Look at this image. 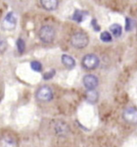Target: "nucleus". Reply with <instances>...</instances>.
Segmentation results:
<instances>
[{
    "label": "nucleus",
    "instance_id": "obj_20",
    "mask_svg": "<svg viewBox=\"0 0 137 147\" xmlns=\"http://www.w3.org/2000/svg\"><path fill=\"white\" fill-rule=\"evenodd\" d=\"M91 25H92V27L94 28V29L95 31H99L100 30V27L99 26V24H98V22H97V20H95V19H94V20H92V21H91Z\"/></svg>",
    "mask_w": 137,
    "mask_h": 147
},
{
    "label": "nucleus",
    "instance_id": "obj_2",
    "mask_svg": "<svg viewBox=\"0 0 137 147\" xmlns=\"http://www.w3.org/2000/svg\"><path fill=\"white\" fill-rule=\"evenodd\" d=\"M89 44V37L88 36L81 32H75L71 37V45L76 49H84Z\"/></svg>",
    "mask_w": 137,
    "mask_h": 147
},
{
    "label": "nucleus",
    "instance_id": "obj_14",
    "mask_svg": "<svg viewBox=\"0 0 137 147\" xmlns=\"http://www.w3.org/2000/svg\"><path fill=\"white\" fill-rule=\"evenodd\" d=\"M100 39L103 42H111L112 40L111 34L109 32H103L100 35Z\"/></svg>",
    "mask_w": 137,
    "mask_h": 147
},
{
    "label": "nucleus",
    "instance_id": "obj_6",
    "mask_svg": "<svg viewBox=\"0 0 137 147\" xmlns=\"http://www.w3.org/2000/svg\"><path fill=\"white\" fill-rule=\"evenodd\" d=\"M17 24V18L14 12H9L4 18L2 27L4 30L11 31L15 28Z\"/></svg>",
    "mask_w": 137,
    "mask_h": 147
},
{
    "label": "nucleus",
    "instance_id": "obj_12",
    "mask_svg": "<svg viewBox=\"0 0 137 147\" xmlns=\"http://www.w3.org/2000/svg\"><path fill=\"white\" fill-rule=\"evenodd\" d=\"M110 31L113 34V36H115L116 37H120L122 35L123 28L119 24H113L112 25L110 26Z\"/></svg>",
    "mask_w": 137,
    "mask_h": 147
},
{
    "label": "nucleus",
    "instance_id": "obj_3",
    "mask_svg": "<svg viewBox=\"0 0 137 147\" xmlns=\"http://www.w3.org/2000/svg\"><path fill=\"white\" fill-rule=\"evenodd\" d=\"M81 63H82L83 67L86 68V69H89V70L94 69L99 66V58L94 54L89 53L83 57Z\"/></svg>",
    "mask_w": 137,
    "mask_h": 147
},
{
    "label": "nucleus",
    "instance_id": "obj_10",
    "mask_svg": "<svg viewBox=\"0 0 137 147\" xmlns=\"http://www.w3.org/2000/svg\"><path fill=\"white\" fill-rule=\"evenodd\" d=\"M0 147H17V144L11 138L5 137L0 139Z\"/></svg>",
    "mask_w": 137,
    "mask_h": 147
},
{
    "label": "nucleus",
    "instance_id": "obj_11",
    "mask_svg": "<svg viewBox=\"0 0 137 147\" xmlns=\"http://www.w3.org/2000/svg\"><path fill=\"white\" fill-rule=\"evenodd\" d=\"M86 100L90 104H95L99 100V93L94 90H88L86 95Z\"/></svg>",
    "mask_w": 137,
    "mask_h": 147
},
{
    "label": "nucleus",
    "instance_id": "obj_1",
    "mask_svg": "<svg viewBox=\"0 0 137 147\" xmlns=\"http://www.w3.org/2000/svg\"><path fill=\"white\" fill-rule=\"evenodd\" d=\"M55 36H56L55 29L49 25H44L39 31V38L44 43H52L55 39Z\"/></svg>",
    "mask_w": 137,
    "mask_h": 147
},
{
    "label": "nucleus",
    "instance_id": "obj_9",
    "mask_svg": "<svg viewBox=\"0 0 137 147\" xmlns=\"http://www.w3.org/2000/svg\"><path fill=\"white\" fill-rule=\"evenodd\" d=\"M61 62L65 67H67L68 69H73L76 65V61L74 60V58L68 54H63L61 56Z\"/></svg>",
    "mask_w": 137,
    "mask_h": 147
},
{
    "label": "nucleus",
    "instance_id": "obj_15",
    "mask_svg": "<svg viewBox=\"0 0 137 147\" xmlns=\"http://www.w3.org/2000/svg\"><path fill=\"white\" fill-rule=\"evenodd\" d=\"M16 46H17V49L19 53H23L25 50V42L24 40L21 38H19L16 41Z\"/></svg>",
    "mask_w": 137,
    "mask_h": 147
},
{
    "label": "nucleus",
    "instance_id": "obj_8",
    "mask_svg": "<svg viewBox=\"0 0 137 147\" xmlns=\"http://www.w3.org/2000/svg\"><path fill=\"white\" fill-rule=\"evenodd\" d=\"M40 3L45 10L54 11L58 7L59 1L58 0H40Z\"/></svg>",
    "mask_w": 137,
    "mask_h": 147
},
{
    "label": "nucleus",
    "instance_id": "obj_13",
    "mask_svg": "<svg viewBox=\"0 0 137 147\" xmlns=\"http://www.w3.org/2000/svg\"><path fill=\"white\" fill-rule=\"evenodd\" d=\"M85 17H86V12L85 11H80V10H76L73 13L72 19L77 23H81L84 20Z\"/></svg>",
    "mask_w": 137,
    "mask_h": 147
},
{
    "label": "nucleus",
    "instance_id": "obj_16",
    "mask_svg": "<svg viewBox=\"0 0 137 147\" xmlns=\"http://www.w3.org/2000/svg\"><path fill=\"white\" fill-rule=\"evenodd\" d=\"M31 67H32V69L35 70V71H36V72H40V71L42 70V65L38 61H32L31 62Z\"/></svg>",
    "mask_w": 137,
    "mask_h": 147
},
{
    "label": "nucleus",
    "instance_id": "obj_5",
    "mask_svg": "<svg viewBox=\"0 0 137 147\" xmlns=\"http://www.w3.org/2000/svg\"><path fill=\"white\" fill-rule=\"evenodd\" d=\"M123 118L130 125H137V108L128 107L124 110Z\"/></svg>",
    "mask_w": 137,
    "mask_h": 147
},
{
    "label": "nucleus",
    "instance_id": "obj_19",
    "mask_svg": "<svg viewBox=\"0 0 137 147\" xmlns=\"http://www.w3.org/2000/svg\"><path fill=\"white\" fill-rule=\"evenodd\" d=\"M54 75H55V70H50L49 72H47L44 74V78L45 80H48V79H51Z\"/></svg>",
    "mask_w": 137,
    "mask_h": 147
},
{
    "label": "nucleus",
    "instance_id": "obj_18",
    "mask_svg": "<svg viewBox=\"0 0 137 147\" xmlns=\"http://www.w3.org/2000/svg\"><path fill=\"white\" fill-rule=\"evenodd\" d=\"M7 43L6 40L3 39V37H0V53H3L7 49Z\"/></svg>",
    "mask_w": 137,
    "mask_h": 147
},
{
    "label": "nucleus",
    "instance_id": "obj_4",
    "mask_svg": "<svg viewBox=\"0 0 137 147\" xmlns=\"http://www.w3.org/2000/svg\"><path fill=\"white\" fill-rule=\"evenodd\" d=\"M36 95L37 100H40V101L49 102L53 98V92L49 87L42 86L37 90Z\"/></svg>",
    "mask_w": 137,
    "mask_h": 147
},
{
    "label": "nucleus",
    "instance_id": "obj_17",
    "mask_svg": "<svg viewBox=\"0 0 137 147\" xmlns=\"http://www.w3.org/2000/svg\"><path fill=\"white\" fill-rule=\"evenodd\" d=\"M134 28H135V21L130 18H127L126 19V26H125L126 30L132 31Z\"/></svg>",
    "mask_w": 137,
    "mask_h": 147
},
{
    "label": "nucleus",
    "instance_id": "obj_7",
    "mask_svg": "<svg viewBox=\"0 0 137 147\" xmlns=\"http://www.w3.org/2000/svg\"><path fill=\"white\" fill-rule=\"evenodd\" d=\"M83 85L87 90H94L99 85V78L94 74H87L83 78Z\"/></svg>",
    "mask_w": 137,
    "mask_h": 147
}]
</instances>
